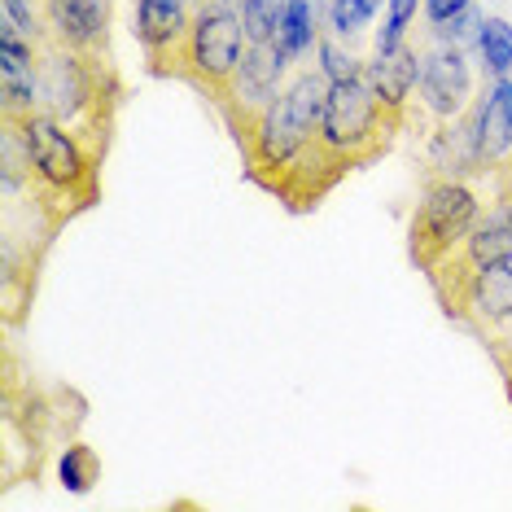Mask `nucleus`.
Wrapping results in <instances>:
<instances>
[{
    "label": "nucleus",
    "mask_w": 512,
    "mask_h": 512,
    "mask_svg": "<svg viewBox=\"0 0 512 512\" xmlns=\"http://www.w3.org/2000/svg\"><path fill=\"white\" fill-rule=\"evenodd\" d=\"M324 92H329V79L320 71H298L272 97V106L250 123V132L241 136V149H246V162L259 184L276 189L289 176V167L316 145Z\"/></svg>",
    "instance_id": "1"
},
{
    "label": "nucleus",
    "mask_w": 512,
    "mask_h": 512,
    "mask_svg": "<svg viewBox=\"0 0 512 512\" xmlns=\"http://www.w3.org/2000/svg\"><path fill=\"white\" fill-rule=\"evenodd\" d=\"M14 123L22 132L31 176H36L40 189L57 202H71L75 211L88 206L97 197V149H88L75 127H66L44 110H31Z\"/></svg>",
    "instance_id": "2"
},
{
    "label": "nucleus",
    "mask_w": 512,
    "mask_h": 512,
    "mask_svg": "<svg viewBox=\"0 0 512 512\" xmlns=\"http://www.w3.org/2000/svg\"><path fill=\"white\" fill-rule=\"evenodd\" d=\"M394 127H399V119L381 106L377 88H372L364 75H355V79H337V84H329V92H324L316 141L324 154L337 158L351 171L355 162L386 149V136Z\"/></svg>",
    "instance_id": "3"
},
{
    "label": "nucleus",
    "mask_w": 512,
    "mask_h": 512,
    "mask_svg": "<svg viewBox=\"0 0 512 512\" xmlns=\"http://www.w3.org/2000/svg\"><path fill=\"white\" fill-rule=\"evenodd\" d=\"M241 57H246V27H241V14L228 5V0H211L202 5L189 22V36H184L176 66L171 75L193 79L197 88H206L219 101L224 88L237 75Z\"/></svg>",
    "instance_id": "4"
},
{
    "label": "nucleus",
    "mask_w": 512,
    "mask_h": 512,
    "mask_svg": "<svg viewBox=\"0 0 512 512\" xmlns=\"http://www.w3.org/2000/svg\"><path fill=\"white\" fill-rule=\"evenodd\" d=\"M477 219H482V202H477L473 184H464L456 176L429 184V193L421 197V206H416L412 224H407L412 259L421 263L425 272H438V267L464 246V237L473 232Z\"/></svg>",
    "instance_id": "5"
},
{
    "label": "nucleus",
    "mask_w": 512,
    "mask_h": 512,
    "mask_svg": "<svg viewBox=\"0 0 512 512\" xmlns=\"http://www.w3.org/2000/svg\"><path fill=\"white\" fill-rule=\"evenodd\" d=\"M40 110L79 127L101 114V71L79 49H57L40 62Z\"/></svg>",
    "instance_id": "6"
},
{
    "label": "nucleus",
    "mask_w": 512,
    "mask_h": 512,
    "mask_svg": "<svg viewBox=\"0 0 512 512\" xmlns=\"http://www.w3.org/2000/svg\"><path fill=\"white\" fill-rule=\"evenodd\" d=\"M289 66H294V57H289L281 44H263V49L250 44L246 49L237 75H232V84L224 88V97H219V106L228 110L232 132H237V141L250 132V123L272 106V97L281 92V79H285Z\"/></svg>",
    "instance_id": "7"
},
{
    "label": "nucleus",
    "mask_w": 512,
    "mask_h": 512,
    "mask_svg": "<svg viewBox=\"0 0 512 512\" xmlns=\"http://www.w3.org/2000/svg\"><path fill=\"white\" fill-rule=\"evenodd\" d=\"M416 88H421V106L434 119L442 123L460 119L473 106V66L460 44H447L434 36V44L421 49V84Z\"/></svg>",
    "instance_id": "8"
},
{
    "label": "nucleus",
    "mask_w": 512,
    "mask_h": 512,
    "mask_svg": "<svg viewBox=\"0 0 512 512\" xmlns=\"http://www.w3.org/2000/svg\"><path fill=\"white\" fill-rule=\"evenodd\" d=\"M442 302H447L451 316L477 324L482 333L499 329V324H512V259L477 267L456 289H447Z\"/></svg>",
    "instance_id": "9"
},
{
    "label": "nucleus",
    "mask_w": 512,
    "mask_h": 512,
    "mask_svg": "<svg viewBox=\"0 0 512 512\" xmlns=\"http://www.w3.org/2000/svg\"><path fill=\"white\" fill-rule=\"evenodd\" d=\"M469 145L482 167H491L504 154H512V79H495L491 88L477 97L469 119Z\"/></svg>",
    "instance_id": "10"
},
{
    "label": "nucleus",
    "mask_w": 512,
    "mask_h": 512,
    "mask_svg": "<svg viewBox=\"0 0 512 512\" xmlns=\"http://www.w3.org/2000/svg\"><path fill=\"white\" fill-rule=\"evenodd\" d=\"M189 14H184V0H136V40L145 44L154 71L167 75L176 66V53L184 36H189Z\"/></svg>",
    "instance_id": "11"
},
{
    "label": "nucleus",
    "mask_w": 512,
    "mask_h": 512,
    "mask_svg": "<svg viewBox=\"0 0 512 512\" xmlns=\"http://www.w3.org/2000/svg\"><path fill=\"white\" fill-rule=\"evenodd\" d=\"M40 14H44V27L53 31V40L62 49H79V53L97 49L110 27L106 0H40Z\"/></svg>",
    "instance_id": "12"
},
{
    "label": "nucleus",
    "mask_w": 512,
    "mask_h": 512,
    "mask_svg": "<svg viewBox=\"0 0 512 512\" xmlns=\"http://www.w3.org/2000/svg\"><path fill=\"white\" fill-rule=\"evenodd\" d=\"M364 79L377 88L381 106H386L394 119H407V97L421 84V53L412 44H399V49H377L364 62Z\"/></svg>",
    "instance_id": "13"
},
{
    "label": "nucleus",
    "mask_w": 512,
    "mask_h": 512,
    "mask_svg": "<svg viewBox=\"0 0 512 512\" xmlns=\"http://www.w3.org/2000/svg\"><path fill=\"white\" fill-rule=\"evenodd\" d=\"M276 44L294 57H307L320 44V22H316V0H281V36Z\"/></svg>",
    "instance_id": "14"
},
{
    "label": "nucleus",
    "mask_w": 512,
    "mask_h": 512,
    "mask_svg": "<svg viewBox=\"0 0 512 512\" xmlns=\"http://www.w3.org/2000/svg\"><path fill=\"white\" fill-rule=\"evenodd\" d=\"M97 473H101V460L92 447H84V442H71V447L62 451V460H57V482H62L71 495H88L92 482H97Z\"/></svg>",
    "instance_id": "15"
},
{
    "label": "nucleus",
    "mask_w": 512,
    "mask_h": 512,
    "mask_svg": "<svg viewBox=\"0 0 512 512\" xmlns=\"http://www.w3.org/2000/svg\"><path fill=\"white\" fill-rule=\"evenodd\" d=\"M477 53H482V66L495 79H508V71H512V22L486 18L482 36H477Z\"/></svg>",
    "instance_id": "16"
},
{
    "label": "nucleus",
    "mask_w": 512,
    "mask_h": 512,
    "mask_svg": "<svg viewBox=\"0 0 512 512\" xmlns=\"http://www.w3.org/2000/svg\"><path fill=\"white\" fill-rule=\"evenodd\" d=\"M241 27H246V44H276L281 36V0H241L237 5Z\"/></svg>",
    "instance_id": "17"
},
{
    "label": "nucleus",
    "mask_w": 512,
    "mask_h": 512,
    "mask_svg": "<svg viewBox=\"0 0 512 512\" xmlns=\"http://www.w3.org/2000/svg\"><path fill=\"white\" fill-rule=\"evenodd\" d=\"M377 9H381V0H329V31L351 40L368 27Z\"/></svg>",
    "instance_id": "18"
},
{
    "label": "nucleus",
    "mask_w": 512,
    "mask_h": 512,
    "mask_svg": "<svg viewBox=\"0 0 512 512\" xmlns=\"http://www.w3.org/2000/svg\"><path fill=\"white\" fill-rule=\"evenodd\" d=\"M316 53H320V75L329 79V84H337V79L364 75V62H359L351 49H342V36H320Z\"/></svg>",
    "instance_id": "19"
},
{
    "label": "nucleus",
    "mask_w": 512,
    "mask_h": 512,
    "mask_svg": "<svg viewBox=\"0 0 512 512\" xmlns=\"http://www.w3.org/2000/svg\"><path fill=\"white\" fill-rule=\"evenodd\" d=\"M425 0H386V22H381L377 31V49H399L407 44V27L416 22V9H421Z\"/></svg>",
    "instance_id": "20"
},
{
    "label": "nucleus",
    "mask_w": 512,
    "mask_h": 512,
    "mask_svg": "<svg viewBox=\"0 0 512 512\" xmlns=\"http://www.w3.org/2000/svg\"><path fill=\"white\" fill-rule=\"evenodd\" d=\"M482 22H486V14L477 5H469L464 14L451 18L447 27H434V36L447 40V44H460V49H464V44H477V36H482Z\"/></svg>",
    "instance_id": "21"
},
{
    "label": "nucleus",
    "mask_w": 512,
    "mask_h": 512,
    "mask_svg": "<svg viewBox=\"0 0 512 512\" xmlns=\"http://www.w3.org/2000/svg\"><path fill=\"white\" fill-rule=\"evenodd\" d=\"M469 5H473V0H425L421 14H425L429 22H434V27H447V22L456 18V14H464Z\"/></svg>",
    "instance_id": "22"
},
{
    "label": "nucleus",
    "mask_w": 512,
    "mask_h": 512,
    "mask_svg": "<svg viewBox=\"0 0 512 512\" xmlns=\"http://www.w3.org/2000/svg\"><path fill=\"white\" fill-rule=\"evenodd\" d=\"M5 18H14L22 31H36L40 27V14H36V0H5Z\"/></svg>",
    "instance_id": "23"
},
{
    "label": "nucleus",
    "mask_w": 512,
    "mask_h": 512,
    "mask_svg": "<svg viewBox=\"0 0 512 512\" xmlns=\"http://www.w3.org/2000/svg\"><path fill=\"white\" fill-rule=\"evenodd\" d=\"M504 206H508V211H512V193H508V197H504Z\"/></svg>",
    "instance_id": "24"
}]
</instances>
